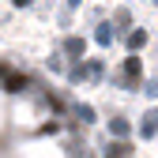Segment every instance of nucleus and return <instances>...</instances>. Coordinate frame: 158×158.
Returning a JSON list of instances; mask_svg holds the SVG:
<instances>
[{"label":"nucleus","mask_w":158,"mask_h":158,"mask_svg":"<svg viewBox=\"0 0 158 158\" xmlns=\"http://www.w3.org/2000/svg\"><path fill=\"white\" fill-rule=\"evenodd\" d=\"M64 49H68V53H83V42H79V38H68Z\"/></svg>","instance_id":"4"},{"label":"nucleus","mask_w":158,"mask_h":158,"mask_svg":"<svg viewBox=\"0 0 158 158\" xmlns=\"http://www.w3.org/2000/svg\"><path fill=\"white\" fill-rule=\"evenodd\" d=\"M154 4H158V0H154Z\"/></svg>","instance_id":"6"},{"label":"nucleus","mask_w":158,"mask_h":158,"mask_svg":"<svg viewBox=\"0 0 158 158\" xmlns=\"http://www.w3.org/2000/svg\"><path fill=\"white\" fill-rule=\"evenodd\" d=\"M143 45H147V30H143V27H135V30L128 34V49H143Z\"/></svg>","instance_id":"1"},{"label":"nucleus","mask_w":158,"mask_h":158,"mask_svg":"<svg viewBox=\"0 0 158 158\" xmlns=\"http://www.w3.org/2000/svg\"><path fill=\"white\" fill-rule=\"evenodd\" d=\"M94 38H98V45H109V42H113V23H102Z\"/></svg>","instance_id":"2"},{"label":"nucleus","mask_w":158,"mask_h":158,"mask_svg":"<svg viewBox=\"0 0 158 158\" xmlns=\"http://www.w3.org/2000/svg\"><path fill=\"white\" fill-rule=\"evenodd\" d=\"M15 4H19V8H30V4H34V0H15Z\"/></svg>","instance_id":"5"},{"label":"nucleus","mask_w":158,"mask_h":158,"mask_svg":"<svg viewBox=\"0 0 158 158\" xmlns=\"http://www.w3.org/2000/svg\"><path fill=\"white\" fill-rule=\"evenodd\" d=\"M124 75H143V64H139V56H128V60H124Z\"/></svg>","instance_id":"3"}]
</instances>
